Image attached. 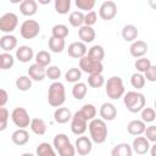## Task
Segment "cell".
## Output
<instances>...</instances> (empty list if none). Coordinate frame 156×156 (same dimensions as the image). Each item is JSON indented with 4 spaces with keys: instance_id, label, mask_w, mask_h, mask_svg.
Segmentation results:
<instances>
[{
    "instance_id": "obj_10",
    "label": "cell",
    "mask_w": 156,
    "mask_h": 156,
    "mask_svg": "<svg viewBox=\"0 0 156 156\" xmlns=\"http://www.w3.org/2000/svg\"><path fill=\"white\" fill-rule=\"evenodd\" d=\"M88 129V122L78 113V111L71 118V130L76 135H83Z\"/></svg>"
},
{
    "instance_id": "obj_42",
    "label": "cell",
    "mask_w": 156,
    "mask_h": 156,
    "mask_svg": "<svg viewBox=\"0 0 156 156\" xmlns=\"http://www.w3.org/2000/svg\"><path fill=\"white\" fill-rule=\"evenodd\" d=\"M88 84L91 88H101L105 84V78L102 74H90L88 77Z\"/></svg>"
},
{
    "instance_id": "obj_39",
    "label": "cell",
    "mask_w": 156,
    "mask_h": 156,
    "mask_svg": "<svg viewBox=\"0 0 156 156\" xmlns=\"http://www.w3.org/2000/svg\"><path fill=\"white\" fill-rule=\"evenodd\" d=\"M130 84L136 90L143 89L145 87V78H144V76L141 73H138V72L133 73L132 77H130Z\"/></svg>"
},
{
    "instance_id": "obj_40",
    "label": "cell",
    "mask_w": 156,
    "mask_h": 156,
    "mask_svg": "<svg viewBox=\"0 0 156 156\" xmlns=\"http://www.w3.org/2000/svg\"><path fill=\"white\" fill-rule=\"evenodd\" d=\"M151 65H152L151 61H150L149 58H146V57H140V58H138V60L135 61V63H134V66H135L138 73H141V74L145 73V72L150 68Z\"/></svg>"
},
{
    "instance_id": "obj_29",
    "label": "cell",
    "mask_w": 156,
    "mask_h": 156,
    "mask_svg": "<svg viewBox=\"0 0 156 156\" xmlns=\"http://www.w3.org/2000/svg\"><path fill=\"white\" fill-rule=\"evenodd\" d=\"M87 91H88V88H87V84L83 83V82H78V83H74L73 87H72V95L76 100H82L85 98L87 95Z\"/></svg>"
},
{
    "instance_id": "obj_15",
    "label": "cell",
    "mask_w": 156,
    "mask_h": 156,
    "mask_svg": "<svg viewBox=\"0 0 156 156\" xmlns=\"http://www.w3.org/2000/svg\"><path fill=\"white\" fill-rule=\"evenodd\" d=\"M149 50V46L144 41V40H135L132 43L130 48H129V52L133 57L135 58H140L143 57Z\"/></svg>"
},
{
    "instance_id": "obj_13",
    "label": "cell",
    "mask_w": 156,
    "mask_h": 156,
    "mask_svg": "<svg viewBox=\"0 0 156 156\" xmlns=\"http://www.w3.org/2000/svg\"><path fill=\"white\" fill-rule=\"evenodd\" d=\"M150 141L145 138V136H135V139L133 140V144H132V150L138 154V155H145L149 152V149H150Z\"/></svg>"
},
{
    "instance_id": "obj_49",
    "label": "cell",
    "mask_w": 156,
    "mask_h": 156,
    "mask_svg": "<svg viewBox=\"0 0 156 156\" xmlns=\"http://www.w3.org/2000/svg\"><path fill=\"white\" fill-rule=\"evenodd\" d=\"M144 134H145V138L151 141V143H156V126L151 124L149 127L145 128L144 130Z\"/></svg>"
},
{
    "instance_id": "obj_48",
    "label": "cell",
    "mask_w": 156,
    "mask_h": 156,
    "mask_svg": "<svg viewBox=\"0 0 156 156\" xmlns=\"http://www.w3.org/2000/svg\"><path fill=\"white\" fill-rule=\"evenodd\" d=\"M96 20H98V13L95 11H89L84 15V26H94L96 23Z\"/></svg>"
},
{
    "instance_id": "obj_41",
    "label": "cell",
    "mask_w": 156,
    "mask_h": 156,
    "mask_svg": "<svg viewBox=\"0 0 156 156\" xmlns=\"http://www.w3.org/2000/svg\"><path fill=\"white\" fill-rule=\"evenodd\" d=\"M140 112H141V121L144 123L154 122L155 118H156V112L152 107H144Z\"/></svg>"
},
{
    "instance_id": "obj_11",
    "label": "cell",
    "mask_w": 156,
    "mask_h": 156,
    "mask_svg": "<svg viewBox=\"0 0 156 156\" xmlns=\"http://www.w3.org/2000/svg\"><path fill=\"white\" fill-rule=\"evenodd\" d=\"M74 149H76V152H78V155L87 156L88 154H90V151L93 149V141L90 140L89 136L80 135L76 139Z\"/></svg>"
},
{
    "instance_id": "obj_47",
    "label": "cell",
    "mask_w": 156,
    "mask_h": 156,
    "mask_svg": "<svg viewBox=\"0 0 156 156\" xmlns=\"http://www.w3.org/2000/svg\"><path fill=\"white\" fill-rule=\"evenodd\" d=\"M9 110L6 107H0V132L5 130L7 128V122H9Z\"/></svg>"
},
{
    "instance_id": "obj_44",
    "label": "cell",
    "mask_w": 156,
    "mask_h": 156,
    "mask_svg": "<svg viewBox=\"0 0 156 156\" xmlns=\"http://www.w3.org/2000/svg\"><path fill=\"white\" fill-rule=\"evenodd\" d=\"M45 76L49 79L56 82L61 77V69L57 66H49L48 68H45Z\"/></svg>"
},
{
    "instance_id": "obj_30",
    "label": "cell",
    "mask_w": 156,
    "mask_h": 156,
    "mask_svg": "<svg viewBox=\"0 0 156 156\" xmlns=\"http://www.w3.org/2000/svg\"><path fill=\"white\" fill-rule=\"evenodd\" d=\"M68 22L72 27L76 28H80L82 26H84V13L80 11H73L69 13L68 16Z\"/></svg>"
},
{
    "instance_id": "obj_9",
    "label": "cell",
    "mask_w": 156,
    "mask_h": 156,
    "mask_svg": "<svg viewBox=\"0 0 156 156\" xmlns=\"http://www.w3.org/2000/svg\"><path fill=\"white\" fill-rule=\"evenodd\" d=\"M116 15H117V5L115 1L107 0L101 4V6L99 9V16L101 17V20L111 21L115 18Z\"/></svg>"
},
{
    "instance_id": "obj_52",
    "label": "cell",
    "mask_w": 156,
    "mask_h": 156,
    "mask_svg": "<svg viewBox=\"0 0 156 156\" xmlns=\"http://www.w3.org/2000/svg\"><path fill=\"white\" fill-rule=\"evenodd\" d=\"M150 154H151V156H156V145L154 144V145H151L150 146Z\"/></svg>"
},
{
    "instance_id": "obj_38",
    "label": "cell",
    "mask_w": 156,
    "mask_h": 156,
    "mask_svg": "<svg viewBox=\"0 0 156 156\" xmlns=\"http://www.w3.org/2000/svg\"><path fill=\"white\" fill-rule=\"evenodd\" d=\"M54 6H55V10L57 13L66 15V13H68V11L71 9V0H55Z\"/></svg>"
},
{
    "instance_id": "obj_12",
    "label": "cell",
    "mask_w": 156,
    "mask_h": 156,
    "mask_svg": "<svg viewBox=\"0 0 156 156\" xmlns=\"http://www.w3.org/2000/svg\"><path fill=\"white\" fill-rule=\"evenodd\" d=\"M67 52L71 57L73 58H82L87 55L88 52V49H87V44L82 43V41H74L72 44L68 45V49H67Z\"/></svg>"
},
{
    "instance_id": "obj_4",
    "label": "cell",
    "mask_w": 156,
    "mask_h": 156,
    "mask_svg": "<svg viewBox=\"0 0 156 156\" xmlns=\"http://www.w3.org/2000/svg\"><path fill=\"white\" fill-rule=\"evenodd\" d=\"M105 87H106L105 90H106L107 96L110 99H112V100H118L124 95L123 80L118 76H113V77L108 78L106 84H105Z\"/></svg>"
},
{
    "instance_id": "obj_26",
    "label": "cell",
    "mask_w": 156,
    "mask_h": 156,
    "mask_svg": "<svg viewBox=\"0 0 156 156\" xmlns=\"http://www.w3.org/2000/svg\"><path fill=\"white\" fill-rule=\"evenodd\" d=\"M132 154H133V150L130 145L127 143L117 144L111 150V156H132Z\"/></svg>"
},
{
    "instance_id": "obj_43",
    "label": "cell",
    "mask_w": 156,
    "mask_h": 156,
    "mask_svg": "<svg viewBox=\"0 0 156 156\" xmlns=\"http://www.w3.org/2000/svg\"><path fill=\"white\" fill-rule=\"evenodd\" d=\"M76 6L82 11H93V7L95 6V0H76Z\"/></svg>"
},
{
    "instance_id": "obj_51",
    "label": "cell",
    "mask_w": 156,
    "mask_h": 156,
    "mask_svg": "<svg viewBox=\"0 0 156 156\" xmlns=\"http://www.w3.org/2000/svg\"><path fill=\"white\" fill-rule=\"evenodd\" d=\"M9 101V94L5 89L0 88V107H4Z\"/></svg>"
},
{
    "instance_id": "obj_18",
    "label": "cell",
    "mask_w": 156,
    "mask_h": 156,
    "mask_svg": "<svg viewBox=\"0 0 156 156\" xmlns=\"http://www.w3.org/2000/svg\"><path fill=\"white\" fill-rule=\"evenodd\" d=\"M28 77L32 79V80H35V82H41L45 79V68L37 65V63H33L29 66L28 68Z\"/></svg>"
},
{
    "instance_id": "obj_8",
    "label": "cell",
    "mask_w": 156,
    "mask_h": 156,
    "mask_svg": "<svg viewBox=\"0 0 156 156\" xmlns=\"http://www.w3.org/2000/svg\"><path fill=\"white\" fill-rule=\"evenodd\" d=\"M18 24V17L13 12H6L0 17V30L11 34Z\"/></svg>"
},
{
    "instance_id": "obj_23",
    "label": "cell",
    "mask_w": 156,
    "mask_h": 156,
    "mask_svg": "<svg viewBox=\"0 0 156 156\" xmlns=\"http://www.w3.org/2000/svg\"><path fill=\"white\" fill-rule=\"evenodd\" d=\"M78 37L82 40V43H91L95 39V30L93 27L89 26H82L78 30Z\"/></svg>"
},
{
    "instance_id": "obj_17",
    "label": "cell",
    "mask_w": 156,
    "mask_h": 156,
    "mask_svg": "<svg viewBox=\"0 0 156 156\" xmlns=\"http://www.w3.org/2000/svg\"><path fill=\"white\" fill-rule=\"evenodd\" d=\"M20 11L23 16H34L38 11V2L35 0H23L20 4Z\"/></svg>"
},
{
    "instance_id": "obj_20",
    "label": "cell",
    "mask_w": 156,
    "mask_h": 156,
    "mask_svg": "<svg viewBox=\"0 0 156 156\" xmlns=\"http://www.w3.org/2000/svg\"><path fill=\"white\" fill-rule=\"evenodd\" d=\"M145 128H146V126H145V123H144L141 119H133V121H130V122L128 123V126H127L128 133H129L130 135H135V136L144 134Z\"/></svg>"
},
{
    "instance_id": "obj_27",
    "label": "cell",
    "mask_w": 156,
    "mask_h": 156,
    "mask_svg": "<svg viewBox=\"0 0 156 156\" xmlns=\"http://www.w3.org/2000/svg\"><path fill=\"white\" fill-rule=\"evenodd\" d=\"M89 58L98 61V62H102L104 57H105V50L101 45H93L89 50H88V55Z\"/></svg>"
},
{
    "instance_id": "obj_1",
    "label": "cell",
    "mask_w": 156,
    "mask_h": 156,
    "mask_svg": "<svg viewBox=\"0 0 156 156\" xmlns=\"http://www.w3.org/2000/svg\"><path fill=\"white\" fill-rule=\"evenodd\" d=\"M88 129L90 133V140L96 144H102L107 139V126L101 118H94L89 122Z\"/></svg>"
},
{
    "instance_id": "obj_7",
    "label": "cell",
    "mask_w": 156,
    "mask_h": 156,
    "mask_svg": "<svg viewBox=\"0 0 156 156\" xmlns=\"http://www.w3.org/2000/svg\"><path fill=\"white\" fill-rule=\"evenodd\" d=\"M11 119L15 123V126L18 127L20 129H24V128L29 127V123H30L29 113L27 112V110L24 107L13 108L11 112Z\"/></svg>"
},
{
    "instance_id": "obj_46",
    "label": "cell",
    "mask_w": 156,
    "mask_h": 156,
    "mask_svg": "<svg viewBox=\"0 0 156 156\" xmlns=\"http://www.w3.org/2000/svg\"><path fill=\"white\" fill-rule=\"evenodd\" d=\"M67 143H69V139H68V136H67L66 134H63V133L56 134L55 138H54V141H52L55 150H58L61 146H63V145L67 144Z\"/></svg>"
},
{
    "instance_id": "obj_3",
    "label": "cell",
    "mask_w": 156,
    "mask_h": 156,
    "mask_svg": "<svg viewBox=\"0 0 156 156\" xmlns=\"http://www.w3.org/2000/svg\"><path fill=\"white\" fill-rule=\"evenodd\" d=\"M66 101L65 85L61 82H54L50 84L48 90V102L52 107H61Z\"/></svg>"
},
{
    "instance_id": "obj_5",
    "label": "cell",
    "mask_w": 156,
    "mask_h": 156,
    "mask_svg": "<svg viewBox=\"0 0 156 156\" xmlns=\"http://www.w3.org/2000/svg\"><path fill=\"white\" fill-rule=\"evenodd\" d=\"M79 69L82 72L88 73L89 76L90 74H101L104 71V66H102V62L94 61L85 55L84 57H82L79 60Z\"/></svg>"
},
{
    "instance_id": "obj_35",
    "label": "cell",
    "mask_w": 156,
    "mask_h": 156,
    "mask_svg": "<svg viewBox=\"0 0 156 156\" xmlns=\"http://www.w3.org/2000/svg\"><path fill=\"white\" fill-rule=\"evenodd\" d=\"M68 33H69L68 27L65 26V24H61V23L55 24V26L52 27V29H51V34H52L51 37L58 38V39H65V38L68 35Z\"/></svg>"
},
{
    "instance_id": "obj_22",
    "label": "cell",
    "mask_w": 156,
    "mask_h": 156,
    "mask_svg": "<svg viewBox=\"0 0 156 156\" xmlns=\"http://www.w3.org/2000/svg\"><path fill=\"white\" fill-rule=\"evenodd\" d=\"M11 140L13 144L18 145V146H22V145H26L28 141H29V133L26 130V129H17L12 133L11 135Z\"/></svg>"
},
{
    "instance_id": "obj_28",
    "label": "cell",
    "mask_w": 156,
    "mask_h": 156,
    "mask_svg": "<svg viewBox=\"0 0 156 156\" xmlns=\"http://www.w3.org/2000/svg\"><path fill=\"white\" fill-rule=\"evenodd\" d=\"M78 113L88 122H90L91 119H94L95 118V116H96V107L94 106V105H91V104H85V105H83L82 106V108L78 111Z\"/></svg>"
},
{
    "instance_id": "obj_45",
    "label": "cell",
    "mask_w": 156,
    "mask_h": 156,
    "mask_svg": "<svg viewBox=\"0 0 156 156\" xmlns=\"http://www.w3.org/2000/svg\"><path fill=\"white\" fill-rule=\"evenodd\" d=\"M58 156H74L76 155V149H74V145L69 143L65 144L63 146H61L58 150H56Z\"/></svg>"
},
{
    "instance_id": "obj_16",
    "label": "cell",
    "mask_w": 156,
    "mask_h": 156,
    "mask_svg": "<svg viewBox=\"0 0 156 156\" xmlns=\"http://www.w3.org/2000/svg\"><path fill=\"white\" fill-rule=\"evenodd\" d=\"M34 57V51L30 46L28 45H21L17 50H16V58L20 61V62H23V63H27L29 62L30 60H33Z\"/></svg>"
},
{
    "instance_id": "obj_32",
    "label": "cell",
    "mask_w": 156,
    "mask_h": 156,
    "mask_svg": "<svg viewBox=\"0 0 156 156\" xmlns=\"http://www.w3.org/2000/svg\"><path fill=\"white\" fill-rule=\"evenodd\" d=\"M34 60H35V63L37 65H39V66H41V67L45 68L51 62V55L48 51H45V50H40L39 52H37Z\"/></svg>"
},
{
    "instance_id": "obj_2",
    "label": "cell",
    "mask_w": 156,
    "mask_h": 156,
    "mask_svg": "<svg viewBox=\"0 0 156 156\" xmlns=\"http://www.w3.org/2000/svg\"><path fill=\"white\" fill-rule=\"evenodd\" d=\"M145 96L144 94L139 93V91H127L123 95V104L127 107V110L132 113H136L140 112L144 107H145Z\"/></svg>"
},
{
    "instance_id": "obj_37",
    "label": "cell",
    "mask_w": 156,
    "mask_h": 156,
    "mask_svg": "<svg viewBox=\"0 0 156 156\" xmlns=\"http://www.w3.org/2000/svg\"><path fill=\"white\" fill-rule=\"evenodd\" d=\"M16 88L21 91H27L32 88V79L28 76H20L16 79Z\"/></svg>"
},
{
    "instance_id": "obj_25",
    "label": "cell",
    "mask_w": 156,
    "mask_h": 156,
    "mask_svg": "<svg viewBox=\"0 0 156 156\" xmlns=\"http://www.w3.org/2000/svg\"><path fill=\"white\" fill-rule=\"evenodd\" d=\"M29 127H30L32 132L34 134H37V135H44L46 133V123L41 118H33V119H30Z\"/></svg>"
},
{
    "instance_id": "obj_21",
    "label": "cell",
    "mask_w": 156,
    "mask_h": 156,
    "mask_svg": "<svg viewBox=\"0 0 156 156\" xmlns=\"http://www.w3.org/2000/svg\"><path fill=\"white\" fill-rule=\"evenodd\" d=\"M17 46V38L12 34H5L0 38V48L5 51L9 52L11 50H13Z\"/></svg>"
},
{
    "instance_id": "obj_14",
    "label": "cell",
    "mask_w": 156,
    "mask_h": 156,
    "mask_svg": "<svg viewBox=\"0 0 156 156\" xmlns=\"http://www.w3.org/2000/svg\"><path fill=\"white\" fill-rule=\"evenodd\" d=\"M102 121H113L117 117V108L112 102H104L99 110Z\"/></svg>"
},
{
    "instance_id": "obj_53",
    "label": "cell",
    "mask_w": 156,
    "mask_h": 156,
    "mask_svg": "<svg viewBox=\"0 0 156 156\" xmlns=\"http://www.w3.org/2000/svg\"><path fill=\"white\" fill-rule=\"evenodd\" d=\"M21 156H35V155H33V154H30V152H24V154H22Z\"/></svg>"
},
{
    "instance_id": "obj_19",
    "label": "cell",
    "mask_w": 156,
    "mask_h": 156,
    "mask_svg": "<svg viewBox=\"0 0 156 156\" xmlns=\"http://www.w3.org/2000/svg\"><path fill=\"white\" fill-rule=\"evenodd\" d=\"M72 112L69 108L67 107H57L54 112V119L55 122L60 123V124H63V123H67L68 121H71L72 118Z\"/></svg>"
},
{
    "instance_id": "obj_33",
    "label": "cell",
    "mask_w": 156,
    "mask_h": 156,
    "mask_svg": "<svg viewBox=\"0 0 156 156\" xmlns=\"http://www.w3.org/2000/svg\"><path fill=\"white\" fill-rule=\"evenodd\" d=\"M35 152H37V156H56L54 146H51L49 143H40L37 146Z\"/></svg>"
},
{
    "instance_id": "obj_6",
    "label": "cell",
    "mask_w": 156,
    "mask_h": 156,
    "mask_svg": "<svg viewBox=\"0 0 156 156\" xmlns=\"http://www.w3.org/2000/svg\"><path fill=\"white\" fill-rule=\"evenodd\" d=\"M20 33L23 39H34L40 33V24L35 20H26L20 27Z\"/></svg>"
},
{
    "instance_id": "obj_36",
    "label": "cell",
    "mask_w": 156,
    "mask_h": 156,
    "mask_svg": "<svg viewBox=\"0 0 156 156\" xmlns=\"http://www.w3.org/2000/svg\"><path fill=\"white\" fill-rule=\"evenodd\" d=\"M15 63V58L10 52L0 54V69H10Z\"/></svg>"
},
{
    "instance_id": "obj_34",
    "label": "cell",
    "mask_w": 156,
    "mask_h": 156,
    "mask_svg": "<svg viewBox=\"0 0 156 156\" xmlns=\"http://www.w3.org/2000/svg\"><path fill=\"white\" fill-rule=\"evenodd\" d=\"M80 78H82V71L79 69V68H77V67H72V68H69L67 72H66V74H65V79H66V82H68V83H78L79 80H80Z\"/></svg>"
},
{
    "instance_id": "obj_24",
    "label": "cell",
    "mask_w": 156,
    "mask_h": 156,
    "mask_svg": "<svg viewBox=\"0 0 156 156\" xmlns=\"http://www.w3.org/2000/svg\"><path fill=\"white\" fill-rule=\"evenodd\" d=\"M122 38L126 41H135V39L139 35V30L134 24H126L122 28Z\"/></svg>"
},
{
    "instance_id": "obj_31",
    "label": "cell",
    "mask_w": 156,
    "mask_h": 156,
    "mask_svg": "<svg viewBox=\"0 0 156 156\" xmlns=\"http://www.w3.org/2000/svg\"><path fill=\"white\" fill-rule=\"evenodd\" d=\"M65 46H66L65 39H58V38L50 37V39H49V49L52 52H56V54L62 52L65 50Z\"/></svg>"
},
{
    "instance_id": "obj_50",
    "label": "cell",
    "mask_w": 156,
    "mask_h": 156,
    "mask_svg": "<svg viewBox=\"0 0 156 156\" xmlns=\"http://www.w3.org/2000/svg\"><path fill=\"white\" fill-rule=\"evenodd\" d=\"M144 78L149 82H156V66L151 65L150 68L144 73Z\"/></svg>"
}]
</instances>
